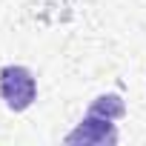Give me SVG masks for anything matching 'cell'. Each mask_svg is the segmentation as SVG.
I'll list each match as a JSON object with an SVG mask.
<instances>
[{"instance_id": "2", "label": "cell", "mask_w": 146, "mask_h": 146, "mask_svg": "<svg viewBox=\"0 0 146 146\" xmlns=\"http://www.w3.org/2000/svg\"><path fill=\"white\" fill-rule=\"evenodd\" d=\"M66 143H95V146H100V143H117L115 120L86 112V117L66 135Z\"/></svg>"}, {"instance_id": "1", "label": "cell", "mask_w": 146, "mask_h": 146, "mask_svg": "<svg viewBox=\"0 0 146 146\" xmlns=\"http://www.w3.org/2000/svg\"><path fill=\"white\" fill-rule=\"evenodd\" d=\"M0 98L12 112H26L37 100V80L29 66L12 63L0 69Z\"/></svg>"}, {"instance_id": "3", "label": "cell", "mask_w": 146, "mask_h": 146, "mask_svg": "<svg viewBox=\"0 0 146 146\" xmlns=\"http://www.w3.org/2000/svg\"><path fill=\"white\" fill-rule=\"evenodd\" d=\"M89 112H92V115H100V117H109V120H117V117H123V115H126V103H123V98H120V95L109 92V95L95 98V100H92V106H89Z\"/></svg>"}]
</instances>
